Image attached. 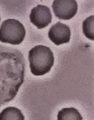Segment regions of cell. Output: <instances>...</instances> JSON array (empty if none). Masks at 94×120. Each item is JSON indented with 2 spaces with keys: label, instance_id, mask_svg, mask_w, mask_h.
I'll return each mask as SVG.
<instances>
[{
  "label": "cell",
  "instance_id": "obj_6",
  "mask_svg": "<svg viewBox=\"0 0 94 120\" xmlns=\"http://www.w3.org/2000/svg\"><path fill=\"white\" fill-rule=\"evenodd\" d=\"M71 34V30L67 25L58 22L50 28L48 35L54 44L59 45L69 42Z\"/></svg>",
  "mask_w": 94,
  "mask_h": 120
},
{
  "label": "cell",
  "instance_id": "obj_5",
  "mask_svg": "<svg viewBox=\"0 0 94 120\" xmlns=\"http://www.w3.org/2000/svg\"><path fill=\"white\" fill-rule=\"evenodd\" d=\"M52 18L50 9L40 4L32 9L29 15L31 22L40 30L47 27L51 22Z\"/></svg>",
  "mask_w": 94,
  "mask_h": 120
},
{
  "label": "cell",
  "instance_id": "obj_7",
  "mask_svg": "<svg viewBox=\"0 0 94 120\" xmlns=\"http://www.w3.org/2000/svg\"><path fill=\"white\" fill-rule=\"evenodd\" d=\"M25 120V117L21 111L16 107H7L0 113V120Z\"/></svg>",
  "mask_w": 94,
  "mask_h": 120
},
{
  "label": "cell",
  "instance_id": "obj_10",
  "mask_svg": "<svg viewBox=\"0 0 94 120\" xmlns=\"http://www.w3.org/2000/svg\"><path fill=\"white\" fill-rule=\"evenodd\" d=\"M0 21H1V17H0Z\"/></svg>",
  "mask_w": 94,
  "mask_h": 120
},
{
  "label": "cell",
  "instance_id": "obj_9",
  "mask_svg": "<svg viewBox=\"0 0 94 120\" xmlns=\"http://www.w3.org/2000/svg\"><path fill=\"white\" fill-rule=\"evenodd\" d=\"M94 15L86 18L82 22V31L85 36L90 40H94Z\"/></svg>",
  "mask_w": 94,
  "mask_h": 120
},
{
  "label": "cell",
  "instance_id": "obj_4",
  "mask_svg": "<svg viewBox=\"0 0 94 120\" xmlns=\"http://www.w3.org/2000/svg\"><path fill=\"white\" fill-rule=\"evenodd\" d=\"M52 8L57 18L69 20L73 18L77 12L78 4L75 0H54Z\"/></svg>",
  "mask_w": 94,
  "mask_h": 120
},
{
  "label": "cell",
  "instance_id": "obj_3",
  "mask_svg": "<svg viewBox=\"0 0 94 120\" xmlns=\"http://www.w3.org/2000/svg\"><path fill=\"white\" fill-rule=\"evenodd\" d=\"M25 35L24 26L17 19H6L0 26V41L3 43L19 45L24 41Z\"/></svg>",
  "mask_w": 94,
  "mask_h": 120
},
{
  "label": "cell",
  "instance_id": "obj_8",
  "mask_svg": "<svg viewBox=\"0 0 94 120\" xmlns=\"http://www.w3.org/2000/svg\"><path fill=\"white\" fill-rule=\"evenodd\" d=\"M58 120H82L83 118L78 111L74 107L65 108L59 111L57 115Z\"/></svg>",
  "mask_w": 94,
  "mask_h": 120
},
{
  "label": "cell",
  "instance_id": "obj_1",
  "mask_svg": "<svg viewBox=\"0 0 94 120\" xmlns=\"http://www.w3.org/2000/svg\"><path fill=\"white\" fill-rule=\"evenodd\" d=\"M25 66L20 51L0 44V107L16 97L24 82Z\"/></svg>",
  "mask_w": 94,
  "mask_h": 120
},
{
  "label": "cell",
  "instance_id": "obj_2",
  "mask_svg": "<svg viewBox=\"0 0 94 120\" xmlns=\"http://www.w3.org/2000/svg\"><path fill=\"white\" fill-rule=\"evenodd\" d=\"M28 60L32 74L40 76L50 72L54 65V56L50 48L36 45L29 50Z\"/></svg>",
  "mask_w": 94,
  "mask_h": 120
}]
</instances>
